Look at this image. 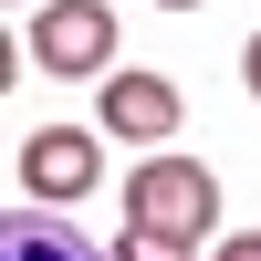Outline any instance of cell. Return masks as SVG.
<instances>
[{"mask_svg":"<svg viewBox=\"0 0 261 261\" xmlns=\"http://www.w3.org/2000/svg\"><path fill=\"white\" fill-rule=\"evenodd\" d=\"M0 261H115V251H94V241H84V230H63L53 220V209H11V220H0Z\"/></svg>","mask_w":261,"mask_h":261,"instance_id":"5","label":"cell"},{"mask_svg":"<svg viewBox=\"0 0 261 261\" xmlns=\"http://www.w3.org/2000/svg\"><path fill=\"white\" fill-rule=\"evenodd\" d=\"M105 136H115V146H167V136H178V84H167V73H136V63L105 73Z\"/></svg>","mask_w":261,"mask_h":261,"instance_id":"4","label":"cell"},{"mask_svg":"<svg viewBox=\"0 0 261 261\" xmlns=\"http://www.w3.org/2000/svg\"><path fill=\"white\" fill-rule=\"evenodd\" d=\"M94 178H105V146L84 136V125H32V136H21V199L63 209V199H84Z\"/></svg>","mask_w":261,"mask_h":261,"instance_id":"3","label":"cell"},{"mask_svg":"<svg viewBox=\"0 0 261 261\" xmlns=\"http://www.w3.org/2000/svg\"><path fill=\"white\" fill-rule=\"evenodd\" d=\"M209 261H261V230H230V241L209 251Z\"/></svg>","mask_w":261,"mask_h":261,"instance_id":"7","label":"cell"},{"mask_svg":"<svg viewBox=\"0 0 261 261\" xmlns=\"http://www.w3.org/2000/svg\"><path fill=\"white\" fill-rule=\"evenodd\" d=\"M21 53H32V73H53V84H105L115 73V11H105V0H42Z\"/></svg>","mask_w":261,"mask_h":261,"instance_id":"1","label":"cell"},{"mask_svg":"<svg viewBox=\"0 0 261 261\" xmlns=\"http://www.w3.org/2000/svg\"><path fill=\"white\" fill-rule=\"evenodd\" d=\"M241 84H251V94H261V32L241 42Z\"/></svg>","mask_w":261,"mask_h":261,"instance_id":"8","label":"cell"},{"mask_svg":"<svg viewBox=\"0 0 261 261\" xmlns=\"http://www.w3.org/2000/svg\"><path fill=\"white\" fill-rule=\"evenodd\" d=\"M105 251H115V261H199V241H188V230H136V220H125Z\"/></svg>","mask_w":261,"mask_h":261,"instance_id":"6","label":"cell"},{"mask_svg":"<svg viewBox=\"0 0 261 261\" xmlns=\"http://www.w3.org/2000/svg\"><path fill=\"white\" fill-rule=\"evenodd\" d=\"M157 11H199V0H157Z\"/></svg>","mask_w":261,"mask_h":261,"instance_id":"9","label":"cell"},{"mask_svg":"<svg viewBox=\"0 0 261 261\" xmlns=\"http://www.w3.org/2000/svg\"><path fill=\"white\" fill-rule=\"evenodd\" d=\"M125 220L209 241V230H220V178H209L199 157H136V167H125Z\"/></svg>","mask_w":261,"mask_h":261,"instance_id":"2","label":"cell"}]
</instances>
